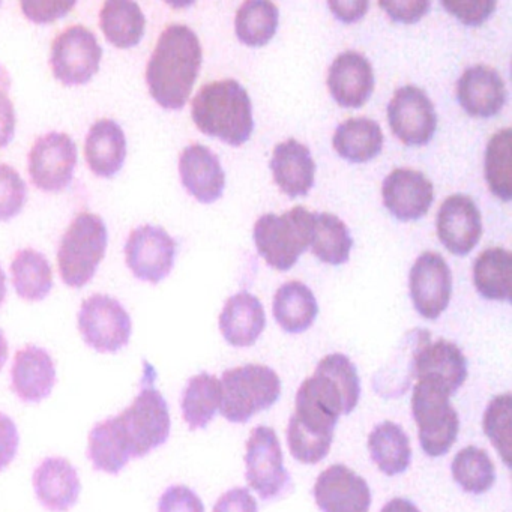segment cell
<instances>
[{
	"mask_svg": "<svg viewBox=\"0 0 512 512\" xmlns=\"http://www.w3.org/2000/svg\"><path fill=\"white\" fill-rule=\"evenodd\" d=\"M202 44L193 29L173 23L158 38L146 68L149 94L167 110L187 104L202 67Z\"/></svg>",
	"mask_w": 512,
	"mask_h": 512,
	"instance_id": "obj_1",
	"label": "cell"
},
{
	"mask_svg": "<svg viewBox=\"0 0 512 512\" xmlns=\"http://www.w3.org/2000/svg\"><path fill=\"white\" fill-rule=\"evenodd\" d=\"M191 107L194 124L206 136L241 146L253 133V104L244 86L236 80H218L203 86Z\"/></svg>",
	"mask_w": 512,
	"mask_h": 512,
	"instance_id": "obj_2",
	"label": "cell"
},
{
	"mask_svg": "<svg viewBox=\"0 0 512 512\" xmlns=\"http://www.w3.org/2000/svg\"><path fill=\"white\" fill-rule=\"evenodd\" d=\"M155 371L151 365L145 368L142 386L130 406L112 416L116 433L122 445L133 458H143L169 440L172 430L169 404L155 388Z\"/></svg>",
	"mask_w": 512,
	"mask_h": 512,
	"instance_id": "obj_3",
	"label": "cell"
},
{
	"mask_svg": "<svg viewBox=\"0 0 512 512\" xmlns=\"http://www.w3.org/2000/svg\"><path fill=\"white\" fill-rule=\"evenodd\" d=\"M109 233L100 215L80 212L59 242V274L67 286L80 289L95 277L106 256Z\"/></svg>",
	"mask_w": 512,
	"mask_h": 512,
	"instance_id": "obj_4",
	"label": "cell"
},
{
	"mask_svg": "<svg viewBox=\"0 0 512 512\" xmlns=\"http://www.w3.org/2000/svg\"><path fill=\"white\" fill-rule=\"evenodd\" d=\"M361 397L356 365L343 353H332L317 364L313 376L299 386L296 400L305 401L332 418L350 415Z\"/></svg>",
	"mask_w": 512,
	"mask_h": 512,
	"instance_id": "obj_5",
	"label": "cell"
},
{
	"mask_svg": "<svg viewBox=\"0 0 512 512\" xmlns=\"http://www.w3.org/2000/svg\"><path fill=\"white\" fill-rule=\"evenodd\" d=\"M220 386L221 415L233 424H245L256 413L271 409L281 395L280 376L260 364L224 371Z\"/></svg>",
	"mask_w": 512,
	"mask_h": 512,
	"instance_id": "obj_6",
	"label": "cell"
},
{
	"mask_svg": "<svg viewBox=\"0 0 512 512\" xmlns=\"http://www.w3.org/2000/svg\"><path fill=\"white\" fill-rule=\"evenodd\" d=\"M313 212L295 206L284 214H265L254 224L260 256L278 271H289L311 241Z\"/></svg>",
	"mask_w": 512,
	"mask_h": 512,
	"instance_id": "obj_7",
	"label": "cell"
},
{
	"mask_svg": "<svg viewBox=\"0 0 512 512\" xmlns=\"http://www.w3.org/2000/svg\"><path fill=\"white\" fill-rule=\"evenodd\" d=\"M449 397L445 389L428 380H418L413 386V419L418 424L422 451L428 457L448 454L457 440L460 418Z\"/></svg>",
	"mask_w": 512,
	"mask_h": 512,
	"instance_id": "obj_8",
	"label": "cell"
},
{
	"mask_svg": "<svg viewBox=\"0 0 512 512\" xmlns=\"http://www.w3.org/2000/svg\"><path fill=\"white\" fill-rule=\"evenodd\" d=\"M245 479L262 500H278L293 491L292 476L284 467L283 451L275 430L254 428L247 440Z\"/></svg>",
	"mask_w": 512,
	"mask_h": 512,
	"instance_id": "obj_9",
	"label": "cell"
},
{
	"mask_svg": "<svg viewBox=\"0 0 512 512\" xmlns=\"http://www.w3.org/2000/svg\"><path fill=\"white\" fill-rule=\"evenodd\" d=\"M77 323L86 346L98 353H118L128 346L133 334V320L127 308L103 293L83 301Z\"/></svg>",
	"mask_w": 512,
	"mask_h": 512,
	"instance_id": "obj_10",
	"label": "cell"
},
{
	"mask_svg": "<svg viewBox=\"0 0 512 512\" xmlns=\"http://www.w3.org/2000/svg\"><path fill=\"white\" fill-rule=\"evenodd\" d=\"M103 49L97 35L82 25L70 26L52 44L53 76L65 86L86 85L100 70Z\"/></svg>",
	"mask_w": 512,
	"mask_h": 512,
	"instance_id": "obj_11",
	"label": "cell"
},
{
	"mask_svg": "<svg viewBox=\"0 0 512 512\" xmlns=\"http://www.w3.org/2000/svg\"><path fill=\"white\" fill-rule=\"evenodd\" d=\"M76 166L77 145L59 131L38 137L29 152V176L35 187L49 193L65 190L73 181Z\"/></svg>",
	"mask_w": 512,
	"mask_h": 512,
	"instance_id": "obj_12",
	"label": "cell"
},
{
	"mask_svg": "<svg viewBox=\"0 0 512 512\" xmlns=\"http://www.w3.org/2000/svg\"><path fill=\"white\" fill-rule=\"evenodd\" d=\"M125 262L134 277L158 284L175 265L176 241L160 226L136 227L125 244Z\"/></svg>",
	"mask_w": 512,
	"mask_h": 512,
	"instance_id": "obj_13",
	"label": "cell"
},
{
	"mask_svg": "<svg viewBox=\"0 0 512 512\" xmlns=\"http://www.w3.org/2000/svg\"><path fill=\"white\" fill-rule=\"evenodd\" d=\"M392 133L409 146H422L433 139L437 128L434 104L421 88L401 86L388 104Z\"/></svg>",
	"mask_w": 512,
	"mask_h": 512,
	"instance_id": "obj_14",
	"label": "cell"
},
{
	"mask_svg": "<svg viewBox=\"0 0 512 512\" xmlns=\"http://www.w3.org/2000/svg\"><path fill=\"white\" fill-rule=\"evenodd\" d=\"M338 419L310 404L295 400V412L287 427L290 454L299 463L317 464L328 457Z\"/></svg>",
	"mask_w": 512,
	"mask_h": 512,
	"instance_id": "obj_15",
	"label": "cell"
},
{
	"mask_svg": "<svg viewBox=\"0 0 512 512\" xmlns=\"http://www.w3.org/2000/svg\"><path fill=\"white\" fill-rule=\"evenodd\" d=\"M413 307L424 319L436 320L448 308L452 280L448 263L434 251L421 254L409 275Z\"/></svg>",
	"mask_w": 512,
	"mask_h": 512,
	"instance_id": "obj_16",
	"label": "cell"
},
{
	"mask_svg": "<svg viewBox=\"0 0 512 512\" xmlns=\"http://www.w3.org/2000/svg\"><path fill=\"white\" fill-rule=\"evenodd\" d=\"M413 379L436 383L454 395L467 379L466 356L452 341L440 338L431 343L430 334H425L416 346Z\"/></svg>",
	"mask_w": 512,
	"mask_h": 512,
	"instance_id": "obj_17",
	"label": "cell"
},
{
	"mask_svg": "<svg viewBox=\"0 0 512 512\" xmlns=\"http://www.w3.org/2000/svg\"><path fill=\"white\" fill-rule=\"evenodd\" d=\"M313 494L322 512L370 511V485L344 464H332L323 470L316 479Z\"/></svg>",
	"mask_w": 512,
	"mask_h": 512,
	"instance_id": "obj_18",
	"label": "cell"
},
{
	"mask_svg": "<svg viewBox=\"0 0 512 512\" xmlns=\"http://www.w3.org/2000/svg\"><path fill=\"white\" fill-rule=\"evenodd\" d=\"M436 227L437 236L451 253L466 256L481 238V212L469 196L454 194L440 205Z\"/></svg>",
	"mask_w": 512,
	"mask_h": 512,
	"instance_id": "obj_19",
	"label": "cell"
},
{
	"mask_svg": "<svg viewBox=\"0 0 512 512\" xmlns=\"http://www.w3.org/2000/svg\"><path fill=\"white\" fill-rule=\"evenodd\" d=\"M35 496L50 512H68L79 502L82 481L68 458L47 457L35 467L32 476Z\"/></svg>",
	"mask_w": 512,
	"mask_h": 512,
	"instance_id": "obj_20",
	"label": "cell"
},
{
	"mask_svg": "<svg viewBox=\"0 0 512 512\" xmlns=\"http://www.w3.org/2000/svg\"><path fill=\"white\" fill-rule=\"evenodd\" d=\"M56 365L43 347L28 344L17 350L11 367V389L26 404L46 400L55 388Z\"/></svg>",
	"mask_w": 512,
	"mask_h": 512,
	"instance_id": "obj_21",
	"label": "cell"
},
{
	"mask_svg": "<svg viewBox=\"0 0 512 512\" xmlns=\"http://www.w3.org/2000/svg\"><path fill=\"white\" fill-rule=\"evenodd\" d=\"M383 203L401 221L419 220L434 200V187L424 173L413 169H395L382 185Z\"/></svg>",
	"mask_w": 512,
	"mask_h": 512,
	"instance_id": "obj_22",
	"label": "cell"
},
{
	"mask_svg": "<svg viewBox=\"0 0 512 512\" xmlns=\"http://www.w3.org/2000/svg\"><path fill=\"white\" fill-rule=\"evenodd\" d=\"M328 88L340 106L352 109L364 106L374 89L371 62L353 50L340 53L329 67Z\"/></svg>",
	"mask_w": 512,
	"mask_h": 512,
	"instance_id": "obj_23",
	"label": "cell"
},
{
	"mask_svg": "<svg viewBox=\"0 0 512 512\" xmlns=\"http://www.w3.org/2000/svg\"><path fill=\"white\" fill-rule=\"evenodd\" d=\"M182 185L199 202L212 203L220 199L226 185V175L220 158L200 143L187 146L179 157Z\"/></svg>",
	"mask_w": 512,
	"mask_h": 512,
	"instance_id": "obj_24",
	"label": "cell"
},
{
	"mask_svg": "<svg viewBox=\"0 0 512 512\" xmlns=\"http://www.w3.org/2000/svg\"><path fill=\"white\" fill-rule=\"evenodd\" d=\"M457 97L469 115L490 118L505 106L508 91L499 71L487 65H475L461 74Z\"/></svg>",
	"mask_w": 512,
	"mask_h": 512,
	"instance_id": "obj_25",
	"label": "cell"
},
{
	"mask_svg": "<svg viewBox=\"0 0 512 512\" xmlns=\"http://www.w3.org/2000/svg\"><path fill=\"white\" fill-rule=\"evenodd\" d=\"M89 169L100 178H113L121 172L127 158V137L118 122L100 119L89 128L85 140Z\"/></svg>",
	"mask_w": 512,
	"mask_h": 512,
	"instance_id": "obj_26",
	"label": "cell"
},
{
	"mask_svg": "<svg viewBox=\"0 0 512 512\" xmlns=\"http://www.w3.org/2000/svg\"><path fill=\"white\" fill-rule=\"evenodd\" d=\"M265 326V308L256 296L244 290L227 299L220 314V331L230 346H253Z\"/></svg>",
	"mask_w": 512,
	"mask_h": 512,
	"instance_id": "obj_27",
	"label": "cell"
},
{
	"mask_svg": "<svg viewBox=\"0 0 512 512\" xmlns=\"http://www.w3.org/2000/svg\"><path fill=\"white\" fill-rule=\"evenodd\" d=\"M275 182L290 197L305 196L314 185L316 163L310 149L295 139L275 146L271 163Z\"/></svg>",
	"mask_w": 512,
	"mask_h": 512,
	"instance_id": "obj_28",
	"label": "cell"
},
{
	"mask_svg": "<svg viewBox=\"0 0 512 512\" xmlns=\"http://www.w3.org/2000/svg\"><path fill=\"white\" fill-rule=\"evenodd\" d=\"M368 451L377 469L388 476L406 472L412 461L409 436L392 421L380 422L373 428L368 436Z\"/></svg>",
	"mask_w": 512,
	"mask_h": 512,
	"instance_id": "obj_29",
	"label": "cell"
},
{
	"mask_svg": "<svg viewBox=\"0 0 512 512\" xmlns=\"http://www.w3.org/2000/svg\"><path fill=\"white\" fill-rule=\"evenodd\" d=\"M319 313L316 296L301 281H289L275 293L274 317L283 331L301 334L311 328Z\"/></svg>",
	"mask_w": 512,
	"mask_h": 512,
	"instance_id": "obj_30",
	"label": "cell"
},
{
	"mask_svg": "<svg viewBox=\"0 0 512 512\" xmlns=\"http://www.w3.org/2000/svg\"><path fill=\"white\" fill-rule=\"evenodd\" d=\"M332 143L340 157L352 163H365L382 151V128L376 121L364 116L350 118L338 125Z\"/></svg>",
	"mask_w": 512,
	"mask_h": 512,
	"instance_id": "obj_31",
	"label": "cell"
},
{
	"mask_svg": "<svg viewBox=\"0 0 512 512\" xmlns=\"http://www.w3.org/2000/svg\"><path fill=\"white\" fill-rule=\"evenodd\" d=\"M100 25L110 44L130 49L142 41L146 19L136 2L107 0L101 8Z\"/></svg>",
	"mask_w": 512,
	"mask_h": 512,
	"instance_id": "obj_32",
	"label": "cell"
},
{
	"mask_svg": "<svg viewBox=\"0 0 512 512\" xmlns=\"http://www.w3.org/2000/svg\"><path fill=\"white\" fill-rule=\"evenodd\" d=\"M13 286L20 298L40 302L53 289V271L47 257L34 248L19 250L11 262Z\"/></svg>",
	"mask_w": 512,
	"mask_h": 512,
	"instance_id": "obj_33",
	"label": "cell"
},
{
	"mask_svg": "<svg viewBox=\"0 0 512 512\" xmlns=\"http://www.w3.org/2000/svg\"><path fill=\"white\" fill-rule=\"evenodd\" d=\"M221 403V386L217 376L200 373L191 377L182 391L181 409L191 431L203 430L217 415Z\"/></svg>",
	"mask_w": 512,
	"mask_h": 512,
	"instance_id": "obj_34",
	"label": "cell"
},
{
	"mask_svg": "<svg viewBox=\"0 0 512 512\" xmlns=\"http://www.w3.org/2000/svg\"><path fill=\"white\" fill-rule=\"evenodd\" d=\"M511 253L494 247L482 251L473 263V283L484 298L494 301L511 299Z\"/></svg>",
	"mask_w": 512,
	"mask_h": 512,
	"instance_id": "obj_35",
	"label": "cell"
},
{
	"mask_svg": "<svg viewBox=\"0 0 512 512\" xmlns=\"http://www.w3.org/2000/svg\"><path fill=\"white\" fill-rule=\"evenodd\" d=\"M311 248L314 256L331 265H341L349 260L353 239L346 224L329 212H313Z\"/></svg>",
	"mask_w": 512,
	"mask_h": 512,
	"instance_id": "obj_36",
	"label": "cell"
},
{
	"mask_svg": "<svg viewBox=\"0 0 512 512\" xmlns=\"http://www.w3.org/2000/svg\"><path fill=\"white\" fill-rule=\"evenodd\" d=\"M86 455L94 470L113 476L119 475L131 460L121 437L116 433L112 418L97 422L89 431Z\"/></svg>",
	"mask_w": 512,
	"mask_h": 512,
	"instance_id": "obj_37",
	"label": "cell"
},
{
	"mask_svg": "<svg viewBox=\"0 0 512 512\" xmlns=\"http://www.w3.org/2000/svg\"><path fill=\"white\" fill-rule=\"evenodd\" d=\"M278 19L280 11L277 5L266 0H248L236 13V35L247 46H265L277 32Z\"/></svg>",
	"mask_w": 512,
	"mask_h": 512,
	"instance_id": "obj_38",
	"label": "cell"
},
{
	"mask_svg": "<svg viewBox=\"0 0 512 512\" xmlns=\"http://www.w3.org/2000/svg\"><path fill=\"white\" fill-rule=\"evenodd\" d=\"M452 478L466 493L482 494L493 487L496 467L485 449L466 446L451 464Z\"/></svg>",
	"mask_w": 512,
	"mask_h": 512,
	"instance_id": "obj_39",
	"label": "cell"
},
{
	"mask_svg": "<svg viewBox=\"0 0 512 512\" xmlns=\"http://www.w3.org/2000/svg\"><path fill=\"white\" fill-rule=\"evenodd\" d=\"M511 128L497 131L485 148V181L491 193L509 202L512 197Z\"/></svg>",
	"mask_w": 512,
	"mask_h": 512,
	"instance_id": "obj_40",
	"label": "cell"
},
{
	"mask_svg": "<svg viewBox=\"0 0 512 512\" xmlns=\"http://www.w3.org/2000/svg\"><path fill=\"white\" fill-rule=\"evenodd\" d=\"M512 397L509 392L497 395L488 403L482 419L485 436L491 440L506 466H511Z\"/></svg>",
	"mask_w": 512,
	"mask_h": 512,
	"instance_id": "obj_41",
	"label": "cell"
},
{
	"mask_svg": "<svg viewBox=\"0 0 512 512\" xmlns=\"http://www.w3.org/2000/svg\"><path fill=\"white\" fill-rule=\"evenodd\" d=\"M28 188L10 164L0 163V221H10L22 212Z\"/></svg>",
	"mask_w": 512,
	"mask_h": 512,
	"instance_id": "obj_42",
	"label": "cell"
},
{
	"mask_svg": "<svg viewBox=\"0 0 512 512\" xmlns=\"http://www.w3.org/2000/svg\"><path fill=\"white\" fill-rule=\"evenodd\" d=\"M157 512H205V505L187 485H170L158 500Z\"/></svg>",
	"mask_w": 512,
	"mask_h": 512,
	"instance_id": "obj_43",
	"label": "cell"
},
{
	"mask_svg": "<svg viewBox=\"0 0 512 512\" xmlns=\"http://www.w3.org/2000/svg\"><path fill=\"white\" fill-rule=\"evenodd\" d=\"M443 7L464 25L478 26L494 13L497 4L494 0H464V2H443Z\"/></svg>",
	"mask_w": 512,
	"mask_h": 512,
	"instance_id": "obj_44",
	"label": "cell"
},
{
	"mask_svg": "<svg viewBox=\"0 0 512 512\" xmlns=\"http://www.w3.org/2000/svg\"><path fill=\"white\" fill-rule=\"evenodd\" d=\"M23 14L34 23H50L67 16L76 2H22Z\"/></svg>",
	"mask_w": 512,
	"mask_h": 512,
	"instance_id": "obj_45",
	"label": "cell"
},
{
	"mask_svg": "<svg viewBox=\"0 0 512 512\" xmlns=\"http://www.w3.org/2000/svg\"><path fill=\"white\" fill-rule=\"evenodd\" d=\"M430 5V2H427V0H389V2H379V7L383 8L394 22L401 23L418 22L430 10Z\"/></svg>",
	"mask_w": 512,
	"mask_h": 512,
	"instance_id": "obj_46",
	"label": "cell"
},
{
	"mask_svg": "<svg viewBox=\"0 0 512 512\" xmlns=\"http://www.w3.org/2000/svg\"><path fill=\"white\" fill-rule=\"evenodd\" d=\"M19 446L20 434L16 422L7 413L0 412V472L13 463Z\"/></svg>",
	"mask_w": 512,
	"mask_h": 512,
	"instance_id": "obj_47",
	"label": "cell"
},
{
	"mask_svg": "<svg viewBox=\"0 0 512 512\" xmlns=\"http://www.w3.org/2000/svg\"><path fill=\"white\" fill-rule=\"evenodd\" d=\"M212 512H257V502L248 488L236 487L220 496Z\"/></svg>",
	"mask_w": 512,
	"mask_h": 512,
	"instance_id": "obj_48",
	"label": "cell"
},
{
	"mask_svg": "<svg viewBox=\"0 0 512 512\" xmlns=\"http://www.w3.org/2000/svg\"><path fill=\"white\" fill-rule=\"evenodd\" d=\"M10 89L0 86V149L10 145L16 134V109L8 95Z\"/></svg>",
	"mask_w": 512,
	"mask_h": 512,
	"instance_id": "obj_49",
	"label": "cell"
},
{
	"mask_svg": "<svg viewBox=\"0 0 512 512\" xmlns=\"http://www.w3.org/2000/svg\"><path fill=\"white\" fill-rule=\"evenodd\" d=\"M329 8L337 19L344 23H353L365 16L368 2L365 0H344V2H329Z\"/></svg>",
	"mask_w": 512,
	"mask_h": 512,
	"instance_id": "obj_50",
	"label": "cell"
},
{
	"mask_svg": "<svg viewBox=\"0 0 512 512\" xmlns=\"http://www.w3.org/2000/svg\"><path fill=\"white\" fill-rule=\"evenodd\" d=\"M380 512H421L415 503L404 497H395L383 506Z\"/></svg>",
	"mask_w": 512,
	"mask_h": 512,
	"instance_id": "obj_51",
	"label": "cell"
},
{
	"mask_svg": "<svg viewBox=\"0 0 512 512\" xmlns=\"http://www.w3.org/2000/svg\"><path fill=\"white\" fill-rule=\"evenodd\" d=\"M8 356H10V344H8L5 332L0 329V371L7 364Z\"/></svg>",
	"mask_w": 512,
	"mask_h": 512,
	"instance_id": "obj_52",
	"label": "cell"
},
{
	"mask_svg": "<svg viewBox=\"0 0 512 512\" xmlns=\"http://www.w3.org/2000/svg\"><path fill=\"white\" fill-rule=\"evenodd\" d=\"M7 298V277H5L4 269L0 266V307Z\"/></svg>",
	"mask_w": 512,
	"mask_h": 512,
	"instance_id": "obj_53",
	"label": "cell"
}]
</instances>
